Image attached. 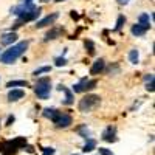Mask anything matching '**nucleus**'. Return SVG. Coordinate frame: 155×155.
Instances as JSON below:
<instances>
[{"instance_id": "3", "label": "nucleus", "mask_w": 155, "mask_h": 155, "mask_svg": "<svg viewBox=\"0 0 155 155\" xmlns=\"http://www.w3.org/2000/svg\"><path fill=\"white\" fill-rule=\"evenodd\" d=\"M99 102H101V98L98 95H87L79 101V110L84 112V113H88L90 110H93Z\"/></svg>"}, {"instance_id": "31", "label": "nucleus", "mask_w": 155, "mask_h": 155, "mask_svg": "<svg viewBox=\"0 0 155 155\" xmlns=\"http://www.w3.org/2000/svg\"><path fill=\"white\" fill-rule=\"evenodd\" d=\"M11 123H14V116H9L6 120V126H11Z\"/></svg>"}, {"instance_id": "13", "label": "nucleus", "mask_w": 155, "mask_h": 155, "mask_svg": "<svg viewBox=\"0 0 155 155\" xmlns=\"http://www.w3.org/2000/svg\"><path fill=\"white\" fill-rule=\"evenodd\" d=\"M58 90H61V92H65V99H64V104H67V106H71L73 104V93L70 92V90H67L64 85H59L58 87Z\"/></svg>"}, {"instance_id": "1", "label": "nucleus", "mask_w": 155, "mask_h": 155, "mask_svg": "<svg viewBox=\"0 0 155 155\" xmlns=\"http://www.w3.org/2000/svg\"><path fill=\"white\" fill-rule=\"evenodd\" d=\"M28 48V42L25 41V42H19L16 45H11L8 50H5L2 56H0V62H3V64H14L25 51H27Z\"/></svg>"}, {"instance_id": "33", "label": "nucleus", "mask_w": 155, "mask_h": 155, "mask_svg": "<svg viewBox=\"0 0 155 155\" xmlns=\"http://www.w3.org/2000/svg\"><path fill=\"white\" fill-rule=\"evenodd\" d=\"M23 3H33V0H23Z\"/></svg>"}, {"instance_id": "11", "label": "nucleus", "mask_w": 155, "mask_h": 155, "mask_svg": "<svg viewBox=\"0 0 155 155\" xmlns=\"http://www.w3.org/2000/svg\"><path fill=\"white\" fill-rule=\"evenodd\" d=\"M25 96V92L23 90H20V88H11L9 90V93H8V101H19V99H22Z\"/></svg>"}, {"instance_id": "21", "label": "nucleus", "mask_w": 155, "mask_h": 155, "mask_svg": "<svg viewBox=\"0 0 155 155\" xmlns=\"http://www.w3.org/2000/svg\"><path fill=\"white\" fill-rule=\"evenodd\" d=\"M124 23H126V17H124L123 14H121V16H118V19H116V25H115V30H116V31L121 30Z\"/></svg>"}, {"instance_id": "29", "label": "nucleus", "mask_w": 155, "mask_h": 155, "mask_svg": "<svg viewBox=\"0 0 155 155\" xmlns=\"http://www.w3.org/2000/svg\"><path fill=\"white\" fill-rule=\"evenodd\" d=\"M71 19H74V20H79V14H78V12L76 11H71Z\"/></svg>"}, {"instance_id": "2", "label": "nucleus", "mask_w": 155, "mask_h": 155, "mask_svg": "<svg viewBox=\"0 0 155 155\" xmlns=\"http://www.w3.org/2000/svg\"><path fill=\"white\" fill-rule=\"evenodd\" d=\"M34 92H36L37 98L47 99L50 96V92H51V81H50V78H42V79H39L36 87H34Z\"/></svg>"}, {"instance_id": "34", "label": "nucleus", "mask_w": 155, "mask_h": 155, "mask_svg": "<svg viewBox=\"0 0 155 155\" xmlns=\"http://www.w3.org/2000/svg\"><path fill=\"white\" fill-rule=\"evenodd\" d=\"M56 2H64V0H56Z\"/></svg>"}, {"instance_id": "23", "label": "nucleus", "mask_w": 155, "mask_h": 155, "mask_svg": "<svg viewBox=\"0 0 155 155\" xmlns=\"http://www.w3.org/2000/svg\"><path fill=\"white\" fill-rule=\"evenodd\" d=\"M84 45H85V48L88 50V54H92V56H93V54H95V44H93L92 41H85Z\"/></svg>"}, {"instance_id": "6", "label": "nucleus", "mask_w": 155, "mask_h": 155, "mask_svg": "<svg viewBox=\"0 0 155 155\" xmlns=\"http://www.w3.org/2000/svg\"><path fill=\"white\" fill-rule=\"evenodd\" d=\"M102 140L107 141V143H115L116 140V127L115 126H109L104 132H102Z\"/></svg>"}, {"instance_id": "9", "label": "nucleus", "mask_w": 155, "mask_h": 155, "mask_svg": "<svg viewBox=\"0 0 155 155\" xmlns=\"http://www.w3.org/2000/svg\"><path fill=\"white\" fill-rule=\"evenodd\" d=\"M17 41V34L14 31H11V33H5L2 37H0V44L2 45H12Z\"/></svg>"}, {"instance_id": "30", "label": "nucleus", "mask_w": 155, "mask_h": 155, "mask_svg": "<svg viewBox=\"0 0 155 155\" xmlns=\"http://www.w3.org/2000/svg\"><path fill=\"white\" fill-rule=\"evenodd\" d=\"M144 81H146V82L153 81V74H146V76H144Z\"/></svg>"}, {"instance_id": "8", "label": "nucleus", "mask_w": 155, "mask_h": 155, "mask_svg": "<svg viewBox=\"0 0 155 155\" xmlns=\"http://www.w3.org/2000/svg\"><path fill=\"white\" fill-rule=\"evenodd\" d=\"M58 17H59L58 12H53V14H50V16L44 17L42 20H39V22L36 23V27H37V28H44V27H48V25H53V23L56 22Z\"/></svg>"}, {"instance_id": "32", "label": "nucleus", "mask_w": 155, "mask_h": 155, "mask_svg": "<svg viewBox=\"0 0 155 155\" xmlns=\"http://www.w3.org/2000/svg\"><path fill=\"white\" fill-rule=\"evenodd\" d=\"M118 3H121V5H126V3H129V0H118Z\"/></svg>"}, {"instance_id": "14", "label": "nucleus", "mask_w": 155, "mask_h": 155, "mask_svg": "<svg viewBox=\"0 0 155 155\" xmlns=\"http://www.w3.org/2000/svg\"><path fill=\"white\" fill-rule=\"evenodd\" d=\"M61 115V112L59 110H56V109H44V116L45 118H50L51 121H56V118Z\"/></svg>"}, {"instance_id": "16", "label": "nucleus", "mask_w": 155, "mask_h": 155, "mask_svg": "<svg viewBox=\"0 0 155 155\" xmlns=\"http://www.w3.org/2000/svg\"><path fill=\"white\" fill-rule=\"evenodd\" d=\"M93 149H96V141H95L93 138H87L82 150H84V152H92Z\"/></svg>"}, {"instance_id": "15", "label": "nucleus", "mask_w": 155, "mask_h": 155, "mask_svg": "<svg viewBox=\"0 0 155 155\" xmlns=\"http://www.w3.org/2000/svg\"><path fill=\"white\" fill-rule=\"evenodd\" d=\"M138 25H141L143 28L149 30L150 28V19H149V14H146V12H143L140 17H138Z\"/></svg>"}, {"instance_id": "17", "label": "nucleus", "mask_w": 155, "mask_h": 155, "mask_svg": "<svg viewBox=\"0 0 155 155\" xmlns=\"http://www.w3.org/2000/svg\"><path fill=\"white\" fill-rule=\"evenodd\" d=\"M130 31H132V34H134V36H143V34H146V31H147V30H146V28H143L141 25L135 23L134 27H132V30H130Z\"/></svg>"}, {"instance_id": "27", "label": "nucleus", "mask_w": 155, "mask_h": 155, "mask_svg": "<svg viewBox=\"0 0 155 155\" xmlns=\"http://www.w3.org/2000/svg\"><path fill=\"white\" fill-rule=\"evenodd\" d=\"M44 155H54V149L53 147H44Z\"/></svg>"}, {"instance_id": "12", "label": "nucleus", "mask_w": 155, "mask_h": 155, "mask_svg": "<svg viewBox=\"0 0 155 155\" xmlns=\"http://www.w3.org/2000/svg\"><path fill=\"white\" fill-rule=\"evenodd\" d=\"M62 33H64V28H59V27L51 28V30L45 34V41H53V39H58Z\"/></svg>"}, {"instance_id": "24", "label": "nucleus", "mask_w": 155, "mask_h": 155, "mask_svg": "<svg viewBox=\"0 0 155 155\" xmlns=\"http://www.w3.org/2000/svg\"><path fill=\"white\" fill-rule=\"evenodd\" d=\"M50 67H41V68H37V70H34L33 71V74L34 76H39V74H42V73H50Z\"/></svg>"}, {"instance_id": "4", "label": "nucleus", "mask_w": 155, "mask_h": 155, "mask_svg": "<svg viewBox=\"0 0 155 155\" xmlns=\"http://www.w3.org/2000/svg\"><path fill=\"white\" fill-rule=\"evenodd\" d=\"M39 14H41V8H34L33 11H30V12H25V14L19 16V22L14 25V28H19V27H20V23H23V22L34 20V19H36Z\"/></svg>"}, {"instance_id": "25", "label": "nucleus", "mask_w": 155, "mask_h": 155, "mask_svg": "<svg viewBox=\"0 0 155 155\" xmlns=\"http://www.w3.org/2000/svg\"><path fill=\"white\" fill-rule=\"evenodd\" d=\"M54 64H56V67H64V65H65V64H67V59L65 58H56L54 59Z\"/></svg>"}, {"instance_id": "28", "label": "nucleus", "mask_w": 155, "mask_h": 155, "mask_svg": "<svg viewBox=\"0 0 155 155\" xmlns=\"http://www.w3.org/2000/svg\"><path fill=\"white\" fill-rule=\"evenodd\" d=\"M146 90H147V92H153V81L146 82Z\"/></svg>"}, {"instance_id": "22", "label": "nucleus", "mask_w": 155, "mask_h": 155, "mask_svg": "<svg viewBox=\"0 0 155 155\" xmlns=\"http://www.w3.org/2000/svg\"><path fill=\"white\" fill-rule=\"evenodd\" d=\"M78 132H79L85 140H87V138H90V132H88V129H87V126H85V124H82L79 129H78Z\"/></svg>"}, {"instance_id": "5", "label": "nucleus", "mask_w": 155, "mask_h": 155, "mask_svg": "<svg viewBox=\"0 0 155 155\" xmlns=\"http://www.w3.org/2000/svg\"><path fill=\"white\" fill-rule=\"evenodd\" d=\"M71 123H73L71 116H70L68 113H62V112H61V115L58 116L56 121H54L56 127H59V129H65V127H68Z\"/></svg>"}, {"instance_id": "26", "label": "nucleus", "mask_w": 155, "mask_h": 155, "mask_svg": "<svg viewBox=\"0 0 155 155\" xmlns=\"http://www.w3.org/2000/svg\"><path fill=\"white\" fill-rule=\"evenodd\" d=\"M99 155H113V152L106 147H99Z\"/></svg>"}, {"instance_id": "10", "label": "nucleus", "mask_w": 155, "mask_h": 155, "mask_svg": "<svg viewBox=\"0 0 155 155\" xmlns=\"http://www.w3.org/2000/svg\"><path fill=\"white\" fill-rule=\"evenodd\" d=\"M104 68H106V62H104V59H96V61L93 62L92 68H90V73H92V74H99V73L104 71Z\"/></svg>"}, {"instance_id": "19", "label": "nucleus", "mask_w": 155, "mask_h": 155, "mask_svg": "<svg viewBox=\"0 0 155 155\" xmlns=\"http://www.w3.org/2000/svg\"><path fill=\"white\" fill-rule=\"evenodd\" d=\"M27 85H28L27 81H9V82L6 84L8 88H14V87H27Z\"/></svg>"}, {"instance_id": "18", "label": "nucleus", "mask_w": 155, "mask_h": 155, "mask_svg": "<svg viewBox=\"0 0 155 155\" xmlns=\"http://www.w3.org/2000/svg\"><path fill=\"white\" fill-rule=\"evenodd\" d=\"M129 61H130V64H138L140 61V53H138V50H130L129 51Z\"/></svg>"}, {"instance_id": "7", "label": "nucleus", "mask_w": 155, "mask_h": 155, "mask_svg": "<svg viewBox=\"0 0 155 155\" xmlns=\"http://www.w3.org/2000/svg\"><path fill=\"white\" fill-rule=\"evenodd\" d=\"M34 8H36V6H34L33 3H22V5H19V6H16V8H12L11 12H12V14H16V16H22V14H25V12L33 11Z\"/></svg>"}, {"instance_id": "20", "label": "nucleus", "mask_w": 155, "mask_h": 155, "mask_svg": "<svg viewBox=\"0 0 155 155\" xmlns=\"http://www.w3.org/2000/svg\"><path fill=\"white\" fill-rule=\"evenodd\" d=\"M96 85H98V81L96 79H87V82L84 85V92H90V90H93Z\"/></svg>"}]
</instances>
